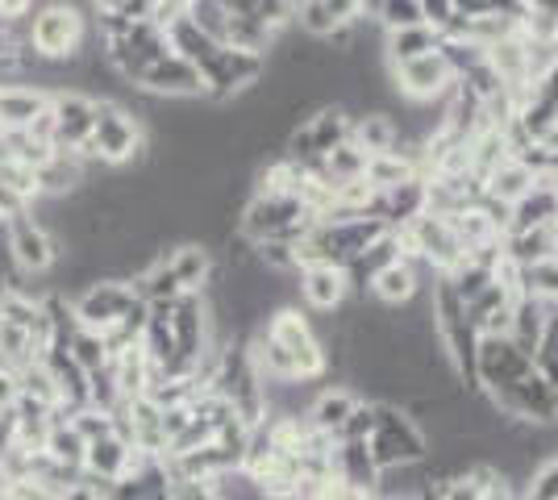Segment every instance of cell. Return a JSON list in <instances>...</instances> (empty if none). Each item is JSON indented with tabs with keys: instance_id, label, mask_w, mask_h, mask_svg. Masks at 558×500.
Here are the masks:
<instances>
[{
	"instance_id": "obj_11",
	"label": "cell",
	"mask_w": 558,
	"mask_h": 500,
	"mask_svg": "<svg viewBox=\"0 0 558 500\" xmlns=\"http://www.w3.org/2000/svg\"><path fill=\"white\" fill-rule=\"evenodd\" d=\"M142 96H150V100H205V84H201V72L184 63L180 54H163L159 63H150L146 72L138 75V84H134Z\"/></svg>"
},
{
	"instance_id": "obj_39",
	"label": "cell",
	"mask_w": 558,
	"mask_h": 500,
	"mask_svg": "<svg viewBox=\"0 0 558 500\" xmlns=\"http://www.w3.org/2000/svg\"><path fill=\"white\" fill-rule=\"evenodd\" d=\"M521 500H558V454L537 463L534 476L521 484Z\"/></svg>"
},
{
	"instance_id": "obj_35",
	"label": "cell",
	"mask_w": 558,
	"mask_h": 500,
	"mask_svg": "<svg viewBox=\"0 0 558 500\" xmlns=\"http://www.w3.org/2000/svg\"><path fill=\"white\" fill-rule=\"evenodd\" d=\"M71 358L84 367V371H100V367H109L113 358H109V346H105V338L93 330H80L75 338L68 342Z\"/></svg>"
},
{
	"instance_id": "obj_28",
	"label": "cell",
	"mask_w": 558,
	"mask_h": 500,
	"mask_svg": "<svg viewBox=\"0 0 558 500\" xmlns=\"http://www.w3.org/2000/svg\"><path fill=\"white\" fill-rule=\"evenodd\" d=\"M417 180V163L404 155V150H392V155H372L367 159V184L375 192H388L396 184H409Z\"/></svg>"
},
{
	"instance_id": "obj_50",
	"label": "cell",
	"mask_w": 558,
	"mask_h": 500,
	"mask_svg": "<svg viewBox=\"0 0 558 500\" xmlns=\"http://www.w3.org/2000/svg\"><path fill=\"white\" fill-rule=\"evenodd\" d=\"M354 4H359V13H363V17H372L375 22V13H379V4H384V0H354Z\"/></svg>"
},
{
	"instance_id": "obj_5",
	"label": "cell",
	"mask_w": 558,
	"mask_h": 500,
	"mask_svg": "<svg viewBox=\"0 0 558 500\" xmlns=\"http://www.w3.org/2000/svg\"><path fill=\"white\" fill-rule=\"evenodd\" d=\"M71 305H75L80 330H93L105 338V333L117 330V326L130 317V309L138 305V292H134L130 280H96V284L84 288Z\"/></svg>"
},
{
	"instance_id": "obj_22",
	"label": "cell",
	"mask_w": 558,
	"mask_h": 500,
	"mask_svg": "<svg viewBox=\"0 0 558 500\" xmlns=\"http://www.w3.org/2000/svg\"><path fill=\"white\" fill-rule=\"evenodd\" d=\"M396 259H400V242H396V234H384L379 242H372L363 255H354V259L347 263L350 292H354V296H367V288H372L375 276Z\"/></svg>"
},
{
	"instance_id": "obj_44",
	"label": "cell",
	"mask_w": 558,
	"mask_h": 500,
	"mask_svg": "<svg viewBox=\"0 0 558 500\" xmlns=\"http://www.w3.org/2000/svg\"><path fill=\"white\" fill-rule=\"evenodd\" d=\"M17 447V413L13 408H0V459Z\"/></svg>"
},
{
	"instance_id": "obj_36",
	"label": "cell",
	"mask_w": 558,
	"mask_h": 500,
	"mask_svg": "<svg viewBox=\"0 0 558 500\" xmlns=\"http://www.w3.org/2000/svg\"><path fill=\"white\" fill-rule=\"evenodd\" d=\"M375 22H379L384 34L425 25V17H421V0H384V4H379V13H375Z\"/></svg>"
},
{
	"instance_id": "obj_8",
	"label": "cell",
	"mask_w": 558,
	"mask_h": 500,
	"mask_svg": "<svg viewBox=\"0 0 558 500\" xmlns=\"http://www.w3.org/2000/svg\"><path fill=\"white\" fill-rule=\"evenodd\" d=\"M392 72V88L400 100L409 105H442L450 88H454V72L442 54H425V59H413V63H400V68H388Z\"/></svg>"
},
{
	"instance_id": "obj_52",
	"label": "cell",
	"mask_w": 558,
	"mask_h": 500,
	"mask_svg": "<svg viewBox=\"0 0 558 500\" xmlns=\"http://www.w3.org/2000/svg\"><path fill=\"white\" fill-rule=\"evenodd\" d=\"M372 500H379V497H375V492H372Z\"/></svg>"
},
{
	"instance_id": "obj_29",
	"label": "cell",
	"mask_w": 558,
	"mask_h": 500,
	"mask_svg": "<svg viewBox=\"0 0 558 500\" xmlns=\"http://www.w3.org/2000/svg\"><path fill=\"white\" fill-rule=\"evenodd\" d=\"M517 296H534V301L555 305L558 301V259H542V263L517 267Z\"/></svg>"
},
{
	"instance_id": "obj_18",
	"label": "cell",
	"mask_w": 558,
	"mask_h": 500,
	"mask_svg": "<svg viewBox=\"0 0 558 500\" xmlns=\"http://www.w3.org/2000/svg\"><path fill=\"white\" fill-rule=\"evenodd\" d=\"M550 313L555 305H546V301H534V296H517L512 301V317H509V342L521 351V355L534 358L537 342H542V333H546V321H550Z\"/></svg>"
},
{
	"instance_id": "obj_3",
	"label": "cell",
	"mask_w": 558,
	"mask_h": 500,
	"mask_svg": "<svg viewBox=\"0 0 558 500\" xmlns=\"http://www.w3.org/2000/svg\"><path fill=\"white\" fill-rule=\"evenodd\" d=\"M4 234H9V255H13V263H17V271H22L25 280H47L50 271L59 267V259H63L59 239L29 209L13 217L4 225Z\"/></svg>"
},
{
	"instance_id": "obj_23",
	"label": "cell",
	"mask_w": 558,
	"mask_h": 500,
	"mask_svg": "<svg viewBox=\"0 0 558 500\" xmlns=\"http://www.w3.org/2000/svg\"><path fill=\"white\" fill-rule=\"evenodd\" d=\"M442 47V34L429 29V25H413V29H396V34H384V63L388 68H400V63H413V59H425Z\"/></svg>"
},
{
	"instance_id": "obj_2",
	"label": "cell",
	"mask_w": 558,
	"mask_h": 500,
	"mask_svg": "<svg viewBox=\"0 0 558 500\" xmlns=\"http://www.w3.org/2000/svg\"><path fill=\"white\" fill-rule=\"evenodd\" d=\"M375 467L392 472V467H409V463H425L429 454V434L421 429V422L400 405H379V429L367 442Z\"/></svg>"
},
{
	"instance_id": "obj_27",
	"label": "cell",
	"mask_w": 558,
	"mask_h": 500,
	"mask_svg": "<svg viewBox=\"0 0 558 500\" xmlns=\"http://www.w3.org/2000/svg\"><path fill=\"white\" fill-rule=\"evenodd\" d=\"M226 9H230V17H242V22H255L263 29H271V34H288L292 29V9H288V0H221Z\"/></svg>"
},
{
	"instance_id": "obj_48",
	"label": "cell",
	"mask_w": 558,
	"mask_h": 500,
	"mask_svg": "<svg viewBox=\"0 0 558 500\" xmlns=\"http://www.w3.org/2000/svg\"><path fill=\"white\" fill-rule=\"evenodd\" d=\"M22 209H25V200H22V196H13V192H9V188H0V225H9L13 217L22 214Z\"/></svg>"
},
{
	"instance_id": "obj_30",
	"label": "cell",
	"mask_w": 558,
	"mask_h": 500,
	"mask_svg": "<svg viewBox=\"0 0 558 500\" xmlns=\"http://www.w3.org/2000/svg\"><path fill=\"white\" fill-rule=\"evenodd\" d=\"M84 451H88V442L80 438V429L71 426V422H54V426H50L47 454L54 463H63L71 472H84Z\"/></svg>"
},
{
	"instance_id": "obj_19",
	"label": "cell",
	"mask_w": 558,
	"mask_h": 500,
	"mask_svg": "<svg viewBox=\"0 0 558 500\" xmlns=\"http://www.w3.org/2000/svg\"><path fill=\"white\" fill-rule=\"evenodd\" d=\"M167 47H171V54H180L184 63H192V68L201 72L213 54L221 50V42L209 38V34H205V29L184 13V17H175V22L167 25Z\"/></svg>"
},
{
	"instance_id": "obj_4",
	"label": "cell",
	"mask_w": 558,
	"mask_h": 500,
	"mask_svg": "<svg viewBox=\"0 0 558 500\" xmlns=\"http://www.w3.org/2000/svg\"><path fill=\"white\" fill-rule=\"evenodd\" d=\"M267 72V59L258 54H242V50L221 47L209 63L201 68V84H205V100L209 105H233L238 96H246Z\"/></svg>"
},
{
	"instance_id": "obj_42",
	"label": "cell",
	"mask_w": 558,
	"mask_h": 500,
	"mask_svg": "<svg viewBox=\"0 0 558 500\" xmlns=\"http://www.w3.org/2000/svg\"><path fill=\"white\" fill-rule=\"evenodd\" d=\"M421 17H425V25L429 29H438V34H446L450 25H454V0H421Z\"/></svg>"
},
{
	"instance_id": "obj_38",
	"label": "cell",
	"mask_w": 558,
	"mask_h": 500,
	"mask_svg": "<svg viewBox=\"0 0 558 500\" xmlns=\"http://www.w3.org/2000/svg\"><path fill=\"white\" fill-rule=\"evenodd\" d=\"M534 371L558 392V309L550 313V321H546V333H542V342H537Z\"/></svg>"
},
{
	"instance_id": "obj_46",
	"label": "cell",
	"mask_w": 558,
	"mask_h": 500,
	"mask_svg": "<svg viewBox=\"0 0 558 500\" xmlns=\"http://www.w3.org/2000/svg\"><path fill=\"white\" fill-rule=\"evenodd\" d=\"M34 13V0H0V22H25Z\"/></svg>"
},
{
	"instance_id": "obj_17",
	"label": "cell",
	"mask_w": 558,
	"mask_h": 500,
	"mask_svg": "<svg viewBox=\"0 0 558 500\" xmlns=\"http://www.w3.org/2000/svg\"><path fill=\"white\" fill-rule=\"evenodd\" d=\"M171 271H175V280L184 292H205L213 280V271H217V259H213L209 242H175L171 246Z\"/></svg>"
},
{
	"instance_id": "obj_12",
	"label": "cell",
	"mask_w": 558,
	"mask_h": 500,
	"mask_svg": "<svg viewBox=\"0 0 558 500\" xmlns=\"http://www.w3.org/2000/svg\"><path fill=\"white\" fill-rule=\"evenodd\" d=\"M50 96L54 93L34 88V84L0 88V134H25L50 109Z\"/></svg>"
},
{
	"instance_id": "obj_20",
	"label": "cell",
	"mask_w": 558,
	"mask_h": 500,
	"mask_svg": "<svg viewBox=\"0 0 558 500\" xmlns=\"http://www.w3.org/2000/svg\"><path fill=\"white\" fill-rule=\"evenodd\" d=\"M333 476L347 479L359 492H375L379 488V467H375L367 442H338L333 447Z\"/></svg>"
},
{
	"instance_id": "obj_21",
	"label": "cell",
	"mask_w": 558,
	"mask_h": 500,
	"mask_svg": "<svg viewBox=\"0 0 558 500\" xmlns=\"http://www.w3.org/2000/svg\"><path fill=\"white\" fill-rule=\"evenodd\" d=\"M304 130H308L313 155L326 159V155H333L342 143H350V113L342 105H322L313 118L304 121Z\"/></svg>"
},
{
	"instance_id": "obj_40",
	"label": "cell",
	"mask_w": 558,
	"mask_h": 500,
	"mask_svg": "<svg viewBox=\"0 0 558 500\" xmlns=\"http://www.w3.org/2000/svg\"><path fill=\"white\" fill-rule=\"evenodd\" d=\"M375 429H379V405L359 397V405H354V413L347 417V426H342V438H338V442H372Z\"/></svg>"
},
{
	"instance_id": "obj_16",
	"label": "cell",
	"mask_w": 558,
	"mask_h": 500,
	"mask_svg": "<svg viewBox=\"0 0 558 500\" xmlns=\"http://www.w3.org/2000/svg\"><path fill=\"white\" fill-rule=\"evenodd\" d=\"M130 459H134V447L125 438H117V434L96 438L84 451V476H93L113 488L117 479H125V472H130Z\"/></svg>"
},
{
	"instance_id": "obj_13",
	"label": "cell",
	"mask_w": 558,
	"mask_h": 500,
	"mask_svg": "<svg viewBox=\"0 0 558 500\" xmlns=\"http://www.w3.org/2000/svg\"><path fill=\"white\" fill-rule=\"evenodd\" d=\"M421 288H425V280H421V267L417 263H404L396 259L388 263L379 276L372 280V288H367V296H372L379 309H400V305H409L413 296H417Z\"/></svg>"
},
{
	"instance_id": "obj_49",
	"label": "cell",
	"mask_w": 558,
	"mask_h": 500,
	"mask_svg": "<svg viewBox=\"0 0 558 500\" xmlns=\"http://www.w3.org/2000/svg\"><path fill=\"white\" fill-rule=\"evenodd\" d=\"M125 4H130V0H93L96 13H125Z\"/></svg>"
},
{
	"instance_id": "obj_31",
	"label": "cell",
	"mask_w": 558,
	"mask_h": 500,
	"mask_svg": "<svg viewBox=\"0 0 558 500\" xmlns=\"http://www.w3.org/2000/svg\"><path fill=\"white\" fill-rule=\"evenodd\" d=\"M329 184H350V180H367V155L354 143H342L333 155H326Z\"/></svg>"
},
{
	"instance_id": "obj_1",
	"label": "cell",
	"mask_w": 558,
	"mask_h": 500,
	"mask_svg": "<svg viewBox=\"0 0 558 500\" xmlns=\"http://www.w3.org/2000/svg\"><path fill=\"white\" fill-rule=\"evenodd\" d=\"M93 34V22L84 9L75 4H63V0H50V4H38L29 13V47L38 59L47 63H71L84 42Z\"/></svg>"
},
{
	"instance_id": "obj_9",
	"label": "cell",
	"mask_w": 558,
	"mask_h": 500,
	"mask_svg": "<svg viewBox=\"0 0 558 500\" xmlns=\"http://www.w3.org/2000/svg\"><path fill=\"white\" fill-rule=\"evenodd\" d=\"M50 113H54V146L75 155L80 146L93 138L96 130V100L80 88H59L50 96Z\"/></svg>"
},
{
	"instance_id": "obj_51",
	"label": "cell",
	"mask_w": 558,
	"mask_h": 500,
	"mask_svg": "<svg viewBox=\"0 0 558 500\" xmlns=\"http://www.w3.org/2000/svg\"><path fill=\"white\" fill-rule=\"evenodd\" d=\"M304 4H313V0H288V9H292V17H296V13H301Z\"/></svg>"
},
{
	"instance_id": "obj_7",
	"label": "cell",
	"mask_w": 558,
	"mask_h": 500,
	"mask_svg": "<svg viewBox=\"0 0 558 500\" xmlns=\"http://www.w3.org/2000/svg\"><path fill=\"white\" fill-rule=\"evenodd\" d=\"M488 397V392H484ZM492 405L500 408L509 422H521V426H558V392L542 380L537 371H530L525 380H517L512 388L488 397Z\"/></svg>"
},
{
	"instance_id": "obj_53",
	"label": "cell",
	"mask_w": 558,
	"mask_h": 500,
	"mask_svg": "<svg viewBox=\"0 0 558 500\" xmlns=\"http://www.w3.org/2000/svg\"><path fill=\"white\" fill-rule=\"evenodd\" d=\"M555 309H558V301H555Z\"/></svg>"
},
{
	"instance_id": "obj_14",
	"label": "cell",
	"mask_w": 558,
	"mask_h": 500,
	"mask_svg": "<svg viewBox=\"0 0 558 500\" xmlns=\"http://www.w3.org/2000/svg\"><path fill=\"white\" fill-rule=\"evenodd\" d=\"M359 405V392L347 388V383H333V388H322L317 397H313V405H308V426L317 429V434H329L333 442L342 438V426H347V417L354 413Z\"/></svg>"
},
{
	"instance_id": "obj_15",
	"label": "cell",
	"mask_w": 558,
	"mask_h": 500,
	"mask_svg": "<svg viewBox=\"0 0 558 500\" xmlns=\"http://www.w3.org/2000/svg\"><path fill=\"white\" fill-rule=\"evenodd\" d=\"M350 143L359 146L367 159H372V155H392V150H400L396 118L392 113H379V109L354 113V118H350Z\"/></svg>"
},
{
	"instance_id": "obj_41",
	"label": "cell",
	"mask_w": 558,
	"mask_h": 500,
	"mask_svg": "<svg viewBox=\"0 0 558 500\" xmlns=\"http://www.w3.org/2000/svg\"><path fill=\"white\" fill-rule=\"evenodd\" d=\"M71 426L80 429V438H84V442H96V438H109V434H113V417L88 405L71 417Z\"/></svg>"
},
{
	"instance_id": "obj_6",
	"label": "cell",
	"mask_w": 558,
	"mask_h": 500,
	"mask_svg": "<svg viewBox=\"0 0 558 500\" xmlns=\"http://www.w3.org/2000/svg\"><path fill=\"white\" fill-rule=\"evenodd\" d=\"M534 371V358L521 355L509 342V333H480V346H475V383L480 392H505L517 380H525Z\"/></svg>"
},
{
	"instance_id": "obj_32",
	"label": "cell",
	"mask_w": 558,
	"mask_h": 500,
	"mask_svg": "<svg viewBox=\"0 0 558 500\" xmlns=\"http://www.w3.org/2000/svg\"><path fill=\"white\" fill-rule=\"evenodd\" d=\"M34 358H38V351H34L29 330H17V326L0 321V363L13 367V371H22L25 363H34Z\"/></svg>"
},
{
	"instance_id": "obj_26",
	"label": "cell",
	"mask_w": 558,
	"mask_h": 500,
	"mask_svg": "<svg viewBox=\"0 0 558 500\" xmlns=\"http://www.w3.org/2000/svg\"><path fill=\"white\" fill-rule=\"evenodd\" d=\"M130 284H134L142 305H163V301H180V296H184V288H180V280H175V271H171L167 255H159V259L150 263L142 276H134Z\"/></svg>"
},
{
	"instance_id": "obj_45",
	"label": "cell",
	"mask_w": 558,
	"mask_h": 500,
	"mask_svg": "<svg viewBox=\"0 0 558 500\" xmlns=\"http://www.w3.org/2000/svg\"><path fill=\"white\" fill-rule=\"evenodd\" d=\"M17 405V371L0 363V408Z\"/></svg>"
},
{
	"instance_id": "obj_37",
	"label": "cell",
	"mask_w": 558,
	"mask_h": 500,
	"mask_svg": "<svg viewBox=\"0 0 558 500\" xmlns=\"http://www.w3.org/2000/svg\"><path fill=\"white\" fill-rule=\"evenodd\" d=\"M187 17L201 25L209 38H217L221 47H226V29H230V9L221 4V0H192L187 4Z\"/></svg>"
},
{
	"instance_id": "obj_43",
	"label": "cell",
	"mask_w": 558,
	"mask_h": 500,
	"mask_svg": "<svg viewBox=\"0 0 558 500\" xmlns=\"http://www.w3.org/2000/svg\"><path fill=\"white\" fill-rule=\"evenodd\" d=\"M171 500H221L217 484H171Z\"/></svg>"
},
{
	"instance_id": "obj_33",
	"label": "cell",
	"mask_w": 558,
	"mask_h": 500,
	"mask_svg": "<svg viewBox=\"0 0 558 500\" xmlns=\"http://www.w3.org/2000/svg\"><path fill=\"white\" fill-rule=\"evenodd\" d=\"M0 188H9L13 196H22L25 209H29V205L43 196L38 171H34V167H25V163H17V159H9V163L0 167Z\"/></svg>"
},
{
	"instance_id": "obj_10",
	"label": "cell",
	"mask_w": 558,
	"mask_h": 500,
	"mask_svg": "<svg viewBox=\"0 0 558 500\" xmlns=\"http://www.w3.org/2000/svg\"><path fill=\"white\" fill-rule=\"evenodd\" d=\"M350 296V280L347 267H329V263H313V267H301L296 271V305L304 313H338Z\"/></svg>"
},
{
	"instance_id": "obj_25",
	"label": "cell",
	"mask_w": 558,
	"mask_h": 500,
	"mask_svg": "<svg viewBox=\"0 0 558 500\" xmlns=\"http://www.w3.org/2000/svg\"><path fill=\"white\" fill-rule=\"evenodd\" d=\"M555 217H558V192H555V184L537 180V188L530 192L525 200H517V205H512L509 234H517V230H537V225H546V221H555Z\"/></svg>"
},
{
	"instance_id": "obj_47",
	"label": "cell",
	"mask_w": 558,
	"mask_h": 500,
	"mask_svg": "<svg viewBox=\"0 0 558 500\" xmlns=\"http://www.w3.org/2000/svg\"><path fill=\"white\" fill-rule=\"evenodd\" d=\"M454 13H459V17H466V22H475V17H488L492 0H454Z\"/></svg>"
},
{
	"instance_id": "obj_34",
	"label": "cell",
	"mask_w": 558,
	"mask_h": 500,
	"mask_svg": "<svg viewBox=\"0 0 558 500\" xmlns=\"http://www.w3.org/2000/svg\"><path fill=\"white\" fill-rule=\"evenodd\" d=\"M255 263L263 271H271V276H296L301 271V259H296V246L292 242H258Z\"/></svg>"
},
{
	"instance_id": "obj_24",
	"label": "cell",
	"mask_w": 558,
	"mask_h": 500,
	"mask_svg": "<svg viewBox=\"0 0 558 500\" xmlns=\"http://www.w3.org/2000/svg\"><path fill=\"white\" fill-rule=\"evenodd\" d=\"M534 188H537V175L525 163H517V159H505V163L484 180V196H488V200H500V205H509V209L517 205V200H525Z\"/></svg>"
}]
</instances>
